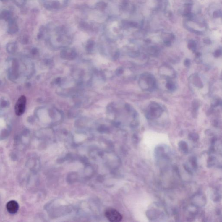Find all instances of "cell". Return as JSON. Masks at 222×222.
<instances>
[{"mask_svg":"<svg viewBox=\"0 0 222 222\" xmlns=\"http://www.w3.org/2000/svg\"><path fill=\"white\" fill-rule=\"evenodd\" d=\"M23 1H26V0H23Z\"/></svg>","mask_w":222,"mask_h":222,"instance_id":"cell-7","label":"cell"},{"mask_svg":"<svg viewBox=\"0 0 222 222\" xmlns=\"http://www.w3.org/2000/svg\"><path fill=\"white\" fill-rule=\"evenodd\" d=\"M44 6L49 10H59L65 7L68 0H42Z\"/></svg>","mask_w":222,"mask_h":222,"instance_id":"cell-1","label":"cell"},{"mask_svg":"<svg viewBox=\"0 0 222 222\" xmlns=\"http://www.w3.org/2000/svg\"><path fill=\"white\" fill-rule=\"evenodd\" d=\"M195 84L196 86H197L199 88H202V83L199 78H195Z\"/></svg>","mask_w":222,"mask_h":222,"instance_id":"cell-6","label":"cell"},{"mask_svg":"<svg viewBox=\"0 0 222 222\" xmlns=\"http://www.w3.org/2000/svg\"><path fill=\"white\" fill-rule=\"evenodd\" d=\"M27 98L24 95L18 98L15 106V112L17 116H21L24 114L25 110Z\"/></svg>","mask_w":222,"mask_h":222,"instance_id":"cell-3","label":"cell"},{"mask_svg":"<svg viewBox=\"0 0 222 222\" xmlns=\"http://www.w3.org/2000/svg\"><path fill=\"white\" fill-rule=\"evenodd\" d=\"M105 215L109 221L119 222L122 219V216L117 210L113 208L108 209L105 212Z\"/></svg>","mask_w":222,"mask_h":222,"instance_id":"cell-2","label":"cell"},{"mask_svg":"<svg viewBox=\"0 0 222 222\" xmlns=\"http://www.w3.org/2000/svg\"><path fill=\"white\" fill-rule=\"evenodd\" d=\"M7 210L11 214H15L18 210L19 205L15 200H11L7 202L6 205Z\"/></svg>","mask_w":222,"mask_h":222,"instance_id":"cell-4","label":"cell"},{"mask_svg":"<svg viewBox=\"0 0 222 222\" xmlns=\"http://www.w3.org/2000/svg\"><path fill=\"white\" fill-rule=\"evenodd\" d=\"M8 22L7 31L10 33H14L18 31V27L16 22L14 18Z\"/></svg>","mask_w":222,"mask_h":222,"instance_id":"cell-5","label":"cell"}]
</instances>
